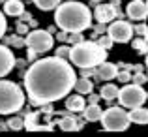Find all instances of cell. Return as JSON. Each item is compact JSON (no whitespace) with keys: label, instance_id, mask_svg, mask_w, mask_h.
<instances>
[{"label":"cell","instance_id":"obj_1","mask_svg":"<svg viewBox=\"0 0 148 137\" xmlns=\"http://www.w3.org/2000/svg\"><path fill=\"white\" fill-rule=\"evenodd\" d=\"M77 81L75 70L69 66L62 56L54 54L34 62L25 75V88L26 94L34 103H53L73 88Z\"/></svg>","mask_w":148,"mask_h":137},{"label":"cell","instance_id":"obj_2","mask_svg":"<svg viewBox=\"0 0 148 137\" xmlns=\"http://www.w3.org/2000/svg\"><path fill=\"white\" fill-rule=\"evenodd\" d=\"M54 21L66 32H83V30L92 26V13L84 4L81 2H64L58 4L56 13H54Z\"/></svg>","mask_w":148,"mask_h":137},{"label":"cell","instance_id":"obj_3","mask_svg":"<svg viewBox=\"0 0 148 137\" xmlns=\"http://www.w3.org/2000/svg\"><path fill=\"white\" fill-rule=\"evenodd\" d=\"M107 58V49L98 45V41H79L69 49V60L79 68H96Z\"/></svg>","mask_w":148,"mask_h":137},{"label":"cell","instance_id":"obj_4","mask_svg":"<svg viewBox=\"0 0 148 137\" xmlns=\"http://www.w3.org/2000/svg\"><path fill=\"white\" fill-rule=\"evenodd\" d=\"M25 105V94L21 87L11 81H0V115L17 113Z\"/></svg>","mask_w":148,"mask_h":137},{"label":"cell","instance_id":"obj_5","mask_svg":"<svg viewBox=\"0 0 148 137\" xmlns=\"http://www.w3.org/2000/svg\"><path fill=\"white\" fill-rule=\"evenodd\" d=\"M101 124L107 131H124L130 126V113H126L120 107H109L101 115Z\"/></svg>","mask_w":148,"mask_h":137},{"label":"cell","instance_id":"obj_6","mask_svg":"<svg viewBox=\"0 0 148 137\" xmlns=\"http://www.w3.org/2000/svg\"><path fill=\"white\" fill-rule=\"evenodd\" d=\"M148 94L145 88H141V85H127L122 90H118V100L124 107H139V105H145Z\"/></svg>","mask_w":148,"mask_h":137},{"label":"cell","instance_id":"obj_7","mask_svg":"<svg viewBox=\"0 0 148 137\" xmlns=\"http://www.w3.org/2000/svg\"><path fill=\"white\" fill-rule=\"evenodd\" d=\"M25 43L28 45V49L34 51V53H47L51 47H53V36H51V32H47V30L38 28V30L28 32Z\"/></svg>","mask_w":148,"mask_h":137},{"label":"cell","instance_id":"obj_8","mask_svg":"<svg viewBox=\"0 0 148 137\" xmlns=\"http://www.w3.org/2000/svg\"><path fill=\"white\" fill-rule=\"evenodd\" d=\"M107 34L112 38V41L116 43H127L133 38V26L127 21H112L107 28Z\"/></svg>","mask_w":148,"mask_h":137},{"label":"cell","instance_id":"obj_9","mask_svg":"<svg viewBox=\"0 0 148 137\" xmlns=\"http://www.w3.org/2000/svg\"><path fill=\"white\" fill-rule=\"evenodd\" d=\"M126 13H127L130 19L145 21L148 17V4H145V0H131L126 8Z\"/></svg>","mask_w":148,"mask_h":137},{"label":"cell","instance_id":"obj_10","mask_svg":"<svg viewBox=\"0 0 148 137\" xmlns=\"http://www.w3.org/2000/svg\"><path fill=\"white\" fill-rule=\"evenodd\" d=\"M15 66V56L6 45H0V77L8 75Z\"/></svg>","mask_w":148,"mask_h":137},{"label":"cell","instance_id":"obj_11","mask_svg":"<svg viewBox=\"0 0 148 137\" xmlns=\"http://www.w3.org/2000/svg\"><path fill=\"white\" fill-rule=\"evenodd\" d=\"M94 15H96V21L101 23V25L111 23L116 17V6H112V4H98Z\"/></svg>","mask_w":148,"mask_h":137},{"label":"cell","instance_id":"obj_12","mask_svg":"<svg viewBox=\"0 0 148 137\" xmlns=\"http://www.w3.org/2000/svg\"><path fill=\"white\" fill-rule=\"evenodd\" d=\"M116 73H118V68H116V64H111V62H101L98 68L94 70V75L98 79H103V81L116 79Z\"/></svg>","mask_w":148,"mask_h":137},{"label":"cell","instance_id":"obj_13","mask_svg":"<svg viewBox=\"0 0 148 137\" xmlns=\"http://www.w3.org/2000/svg\"><path fill=\"white\" fill-rule=\"evenodd\" d=\"M25 11V4L23 0H6L4 2V13L11 15V17H19Z\"/></svg>","mask_w":148,"mask_h":137},{"label":"cell","instance_id":"obj_14","mask_svg":"<svg viewBox=\"0 0 148 137\" xmlns=\"http://www.w3.org/2000/svg\"><path fill=\"white\" fill-rule=\"evenodd\" d=\"M84 98L81 96V94H73V96H69L68 100H66V109L71 113H79V111H84Z\"/></svg>","mask_w":148,"mask_h":137},{"label":"cell","instance_id":"obj_15","mask_svg":"<svg viewBox=\"0 0 148 137\" xmlns=\"http://www.w3.org/2000/svg\"><path fill=\"white\" fill-rule=\"evenodd\" d=\"M130 120L133 124H148V109H145L143 105H139V107H131Z\"/></svg>","mask_w":148,"mask_h":137},{"label":"cell","instance_id":"obj_16","mask_svg":"<svg viewBox=\"0 0 148 137\" xmlns=\"http://www.w3.org/2000/svg\"><path fill=\"white\" fill-rule=\"evenodd\" d=\"M101 115H103V111H101V107L96 105V103H90V105L84 107V118H86L88 122H96V120H99Z\"/></svg>","mask_w":148,"mask_h":137},{"label":"cell","instance_id":"obj_17","mask_svg":"<svg viewBox=\"0 0 148 137\" xmlns=\"http://www.w3.org/2000/svg\"><path fill=\"white\" fill-rule=\"evenodd\" d=\"M73 88L77 90V94H90L92 88H94V85H92V81L88 79V77H81V79L75 81Z\"/></svg>","mask_w":148,"mask_h":137},{"label":"cell","instance_id":"obj_18","mask_svg":"<svg viewBox=\"0 0 148 137\" xmlns=\"http://www.w3.org/2000/svg\"><path fill=\"white\" fill-rule=\"evenodd\" d=\"M99 96L103 98V100H107V101H112L114 98H118V88H116L114 85L107 83V85H103V87H101Z\"/></svg>","mask_w":148,"mask_h":137},{"label":"cell","instance_id":"obj_19","mask_svg":"<svg viewBox=\"0 0 148 137\" xmlns=\"http://www.w3.org/2000/svg\"><path fill=\"white\" fill-rule=\"evenodd\" d=\"M58 124H60V128L64 131H75V130H79V128H81V124L77 122L73 116H64Z\"/></svg>","mask_w":148,"mask_h":137},{"label":"cell","instance_id":"obj_20","mask_svg":"<svg viewBox=\"0 0 148 137\" xmlns=\"http://www.w3.org/2000/svg\"><path fill=\"white\" fill-rule=\"evenodd\" d=\"M34 4L43 11H51V10H56L58 8L60 0H34Z\"/></svg>","mask_w":148,"mask_h":137},{"label":"cell","instance_id":"obj_21","mask_svg":"<svg viewBox=\"0 0 148 137\" xmlns=\"http://www.w3.org/2000/svg\"><path fill=\"white\" fill-rule=\"evenodd\" d=\"M133 49L137 51L139 54L148 53V41H146V38H145V40H135L133 41Z\"/></svg>","mask_w":148,"mask_h":137},{"label":"cell","instance_id":"obj_22","mask_svg":"<svg viewBox=\"0 0 148 137\" xmlns=\"http://www.w3.org/2000/svg\"><path fill=\"white\" fill-rule=\"evenodd\" d=\"M112 43H114V41H112V38L109 36V34H105V36H101L99 40H98V45L103 47V49H111Z\"/></svg>","mask_w":148,"mask_h":137},{"label":"cell","instance_id":"obj_23","mask_svg":"<svg viewBox=\"0 0 148 137\" xmlns=\"http://www.w3.org/2000/svg\"><path fill=\"white\" fill-rule=\"evenodd\" d=\"M8 128H11V130H21V128H25V120L23 118H10Z\"/></svg>","mask_w":148,"mask_h":137},{"label":"cell","instance_id":"obj_24","mask_svg":"<svg viewBox=\"0 0 148 137\" xmlns=\"http://www.w3.org/2000/svg\"><path fill=\"white\" fill-rule=\"evenodd\" d=\"M133 32H135V34H139V36H146L148 26H146L143 21H139V25H137V26H133Z\"/></svg>","mask_w":148,"mask_h":137},{"label":"cell","instance_id":"obj_25","mask_svg":"<svg viewBox=\"0 0 148 137\" xmlns=\"http://www.w3.org/2000/svg\"><path fill=\"white\" fill-rule=\"evenodd\" d=\"M68 41L71 45H75V43H79V41H83V36H81L79 32H69L68 34Z\"/></svg>","mask_w":148,"mask_h":137},{"label":"cell","instance_id":"obj_26","mask_svg":"<svg viewBox=\"0 0 148 137\" xmlns=\"http://www.w3.org/2000/svg\"><path fill=\"white\" fill-rule=\"evenodd\" d=\"M6 28H8V23H6V19H4V13L0 11V38L6 34Z\"/></svg>","mask_w":148,"mask_h":137},{"label":"cell","instance_id":"obj_27","mask_svg":"<svg viewBox=\"0 0 148 137\" xmlns=\"http://www.w3.org/2000/svg\"><path fill=\"white\" fill-rule=\"evenodd\" d=\"M116 79L122 81V83H127V81L131 79V75H130L127 72H118V73H116Z\"/></svg>","mask_w":148,"mask_h":137},{"label":"cell","instance_id":"obj_28","mask_svg":"<svg viewBox=\"0 0 148 137\" xmlns=\"http://www.w3.org/2000/svg\"><path fill=\"white\" fill-rule=\"evenodd\" d=\"M56 54H58V56H62V58L69 56V49H68V47H60V49L56 51Z\"/></svg>","mask_w":148,"mask_h":137},{"label":"cell","instance_id":"obj_29","mask_svg":"<svg viewBox=\"0 0 148 137\" xmlns=\"http://www.w3.org/2000/svg\"><path fill=\"white\" fill-rule=\"evenodd\" d=\"M11 45H15V47H21L23 43H25V40H21V38H11V40H8Z\"/></svg>","mask_w":148,"mask_h":137},{"label":"cell","instance_id":"obj_30","mask_svg":"<svg viewBox=\"0 0 148 137\" xmlns=\"http://www.w3.org/2000/svg\"><path fill=\"white\" fill-rule=\"evenodd\" d=\"M133 81H135V85H143V83L146 81V77L143 75V73H137V75L133 77Z\"/></svg>","mask_w":148,"mask_h":137},{"label":"cell","instance_id":"obj_31","mask_svg":"<svg viewBox=\"0 0 148 137\" xmlns=\"http://www.w3.org/2000/svg\"><path fill=\"white\" fill-rule=\"evenodd\" d=\"M51 130H53L51 126H34L30 131H51Z\"/></svg>","mask_w":148,"mask_h":137},{"label":"cell","instance_id":"obj_32","mask_svg":"<svg viewBox=\"0 0 148 137\" xmlns=\"http://www.w3.org/2000/svg\"><path fill=\"white\" fill-rule=\"evenodd\" d=\"M17 32H19V34H28V28H26V25H17Z\"/></svg>","mask_w":148,"mask_h":137},{"label":"cell","instance_id":"obj_33","mask_svg":"<svg viewBox=\"0 0 148 137\" xmlns=\"http://www.w3.org/2000/svg\"><path fill=\"white\" fill-rule=\"evenodd\" d=\"M58 40H60V41H66V40H68V32H66V30H62V32H58Z\"/></svg>","mask_w":148,"mask_h":137},{"label":"cell","instance_id":"obj_34","mask_svg":"<svg viewBox=\"0 0 148 137\" xmlns=\"http://www.w3.org/2000/svg\"><path fill=\"white\" fill-rule=\"evenodd\" d=\"M145 38H146V41H148V32H146V36H145Z\"/></svg>","mask_w":148,"mask_h":137},{"label":"cell","instance_id":"obj_35","mask_svg":"<svg viewBox=\"0 0 148 137\" xmlns=\"http://www.w3.org/2000/svg\"><path fill=\"white\" fill-rule=\"evenodd\" d=\"M4 2H6V0H0V4H4Z\"/></svg>","mask_w":148,"mask_h":137},{"label":"cell","instance_id":"obj_36","mask_svg":"<svg viewBox=\"0 0 148 137\" xmlns=\"http://www.w3.org/2000/svg\"><path fill=\"white\" fill-rule=\"evenodd\" d=\"M146 66H148V56H146Z\"/></svg>","mask_w":148,"mask_h":137},{"label":"cell","instance_id":"obj_37","mask_svg":"<svg viewBox=\"0 0 148 137\" xmlns=\"http://www.w3.org/2000/svg\"><path fill=\"white\" fill-rule=\"evenodd\" d=\"M98 2H99V0H98Z\"/></svg>","mask_w":148,"mask_h":137}]
</instances>
